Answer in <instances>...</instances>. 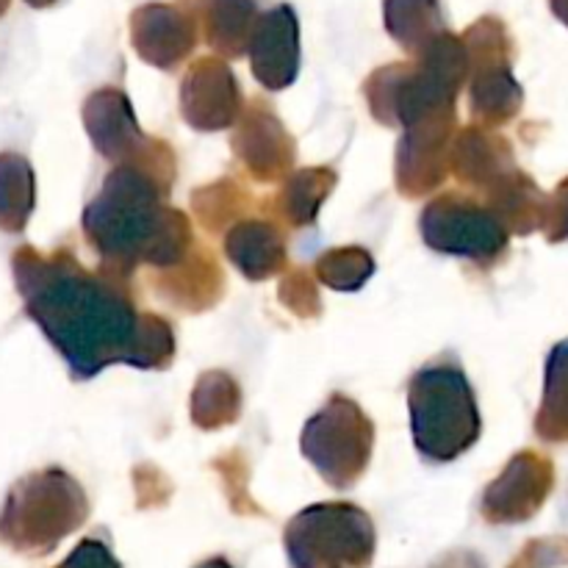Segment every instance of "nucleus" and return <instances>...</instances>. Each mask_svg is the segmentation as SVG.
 <instances>
[{
    "label": "nucleus",
    "mask_w": 568,
    "mask_h": 568,
    "mask_svg": "<svg viewBox=\"0 0 568 568\" xmlns=\"http://www.w3.org/2000/svg\"><path fill=\"white\" fill-rule=\"evenodd\" d=\"M11 264L26 314L42 327L75 377H94L116 361L150 366L159 355L172 353L166 325L139 322L133 305L114 286L89 275L70 255L44 258L22 247Z\"/></svg>",
    "instance_id": "1"
},
{
    "label": "nucleus",
    "mask_w": 568,
    "mask_h": 568,
    "mask_svg": "<svg viewBox=\"0 0 568 568\" xmlns=\"http://www.w3.org/2000/svg\"><path fill=\"white\" fill-rule=\"evenodd\" d=\"M81 486L59 469L33 471L14 483L0 508V544L20 555H48L87 519Z\"/></svg>",
    "instance_id": "2"
},
{
    "label": "nucleus",
    "mask_w": 568,
    "mask_h": 568,
    "mask_svg": "<svg viewBox=\"0 0 568 568\" xmlns=\"http://www.w3.org/2000/svg\"><path fill=\"white\" fill-rule=\"evenodd\" d=\"M416 447L433 460H449L464 453L480 430L475 399L464 372L427 366L410 383Z\"/></svg>",
    "instance_id": "3"
},
{
    "label": "nucleus",
    "mask_w": 568,
    "mask_h": 568,
    "mask_svg": "<svg viewBox=\"0 0 568 568\" xmlns=\"http://www.w3.org/2000/svg\"><path fill=\"white\" fill-rule=\"evenodd\" d=\"M294 568H366L375 555V527L353 505H316L288 525Z\"/></svg>",
    "instance_id": "4"
},
{
    "label": "nucleus",
    "mask_w": 568,
    "mask_h": 568,
    "mask_svg": "<svg viewBox=\"0 0 568 568\" xmlns=\"http://www.w3.org/2000/svg\"><path fill=\"white\" fill-rule=\"evenodd\" d=\"M131 37L133 48L144 61L170 70L192 53L197 42V28H194L192 11H183L181 6L148 3L133 11Z\"/></svg>",
    "instance_id": "5"
},
{
    "label": "nucleus",
    "mask_w": 568,
    "mask_h": 568,
    "mask_svg": "<svg viewBox=\"0 0 568 568\" xmlns=\"http://www.w3.org/2000/svg\"><path fill=\"white\" fill-rule=\"evenodd\" d=\"M250 59L255 78L264 87L283 89L294 81L300 67V26L292 6L281 3L261 14L250 42Z\"/></svg>",
    "instance_id": "6"
},
{
    "label": "nucleus",
    "mask_w": 568,
    "mask_h": 568,
    "mask_svg": "<svg viewBox=\"0 0 568 568\" xmlns=\"http://www.w3.org/2000/svg\"><path fill=\"white\" fill-rule=\"evenodd\" d=\"M236 100V81L222 61L205 59L192 67L183 83L186 114L197 120H227Z\"/></svg>",
    "instance_id": "7"
},
{
    "label": "nucleus",
    "mask_w": 568,
    "mask_h": 568,
    "mask_svg": "<svg viewBox=\"0 0 568 568\" xmlns=\"http://www.w3.org/2000/svg\"><path fill=\"white\" fill-rule=\"evenodd\" d=\"M261 0H205L209 42L222 55H242L258 28Z\"/></svg>",
    "instance_id": "8"
},
{
    "label": "nucleus",
    "mask_w": 568,
    "mask_h": 568,
    "mask_svg": "<svg viewBox=\"0 0 568 568\" xmlns=\"http://www.w3.org/2000/svg\"><path fill=\"white\" fill-rule=\"evenodd\" d=\"M514 464L516 466L503 480V486H508V497H499L497 503L499 521H519L532 516L552 486V469L544 458L521 455Z\"/></svg>",
    "instance_id": "9"
},
{
    "label": "nucleus",
    "mask_w": 568,
    "mask_h": 568,
    "mask_svg": "<svg viewBox=\"0 0 568 568\" xmlns=\"http://www.w3.org/2000/svg\"><path fill=\"white\" fill-rule=\"evenodd\" d=\"M386 28L405 50L422 53L444 31V14L438 0H386Z\"/></svg>",
    "instance_id": "10"
},
{
    "label": "nucleus",
    "mask_w": 568,
    "mask_h": 568,
    "mask_svg": "<svg viewBox=\"0 0 568 568\" xmlns=\"http://www.w3.org/2000/svg\"><path fill=\"white\" fill-rule=\"evenodd\" d=\"M33 211V170L22 155L0 153V231L20 233Z\"/></svg>",
    "instance_id": "11"
},
{
    "label": "nucleus",
    "mask_w": 568,
    "mask_h": 568,
    "mask_svg": "<svg viewBox=\"0 0 568 568\" xmlns=\"http://www.w3.org/2000/svg\"><path fill=\"white\" fill-rule=\"evenodd\" d=\"M538 433L549 442H568V342L558 344L549 355Z\"/></svg>",
    "instance_id": "12"
},
{
    "label": "nucleus",
    "mask_w": 568,
    "mask_h": 568,
    "mask_svg": "<svg viewBox=\"0 0 568 568\" xmlns=\"http://www.w3.org/2000/svg\"><path fill=\"white\" fill-rule=\"evenodd\" d=\"M55 568H120V564H116V558L103 541L87 538V541H81L67 555L64 564H59Z\"/></svg>",
    "instance_id": "13"
},
{
    "label": "nucleus",
    "mask_w": 568,
    "mask_h": 568,
    "mask_svg": "<svg viewBox=\"0 0 568 568\" xmlns=\"http://www.w3.org/2000/svg\"><path fill=\"white\" fill-rule=\"evenodd\" d=\"M549 239H566L568 236V181L555 192L552 203H549V220H547Z\"/></svg>",
    "instance_id": "14"
},
{
    "label": "nucleus",
    "mask_w": 568,
    "mask_h": 568,
    "mask_svg": "<svg viewBox=\"0 0 568 568\" xmlns=\"http://www.w3.org/2000/svg\"><path fill=\"white\" fill-rule=\"evenodd\" d=\"M549 3H552L555 17H558L560 22H566V26H568V0H549Z\"/></svg>",
    "instance_id": "15"
},
{
    "label": "nucleus",
    "mask_w": 568,
    "mask_h": 568,
    "mask_svg": "<svg viewBox=\"0 0 568 568\" xmlns=\"http://www.w3.org/2000/svg\"><path fill=\"white\" fill-rule=\"evenodd\" d=\"M197 568H231V566H227V560L214 558V560H205V564L197 566Z\"/></svg>",
    "instance_id": "16"
},
{
    "label": "nucleus",
    "mask_w": 568,
    "mask_h": 568,
    "mask_svg": "<svg viewBox=\"0 0 568 568\" xmlns=\"http://www.w3.org/2000/svg\"><path fill=\"white\" fill-rule=\"evenodd\" d=\"M28 6H33V9H48V6L59 3V0H26Z\"/></svg>",
    "instance_id": "17"
},
{
    "label": "nucleus",
    "mask_w": 568,
    "mask_h": 568,
    "mask_svg": "<svg viewBox=\"0 0 568 568\" xmlns=\"http://www.w3.org/2000/svg\"><path fill=\"white\" fill-rule=\"evenodd\" d=\"M9 6H11V0H0V17H3L6 11H9Z\"/></svg>",
    "instance_id": "18"
}]
</instances>
